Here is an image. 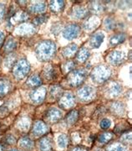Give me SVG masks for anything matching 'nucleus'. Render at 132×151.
<instances>
[{
	"label": "nucleus",
	"instance_id": "nucleus-39",
	"mask_svg": "<svg viewBox=\"0 0 132 151\" xmlns=\"http://www.w3.org/2000/svg\"><path fill=\"white\" fill-rule=\"evenodd\" d=\"M106 151H127V149L125 145L116 143V144H112L111 145H109Z\"/></svg>",
	"mask_w": 132,
	"mask_h": 151
},
{
	"label": "nucleus",
	"instance_id": "nucleus-41",
	"mask_svg": "<svg viewBox=\"0 0 132 151\" xmlns=\"http://www.w3.org/2000/svg\"><path fill=\"white\" fill-rule=\"evenodd\" d=\"M63 29V25L62 23L57 22V23H54V24L51 27V32L53 33V35H57L59 33L61 32V30Z\"/></svg>",
	"mask_w": 132,
	"mask_h": 151
},
{
	"label": "nucleus",
	"instance_id": "nucleus-25",
	"mask_svg": "<svg viewBox=\"0 0 132 151\" xmlns=\"http://www.w3.org/2000/svg\"><path fill=\"white\" fill-rule=\"evenodd\" d=\"M42 83V78H41L40 75H39L37 73L30 76L26 81L27 86H29V87H31V88H37L39 86H41Z\"/></svg>",
	"mask_w": 132,
	"mask_h": 151
},
{
	"label": "nucleus",
	"instance_id": "nucleus-18",
	"mask_svg": "<svg viewBox=\"0 0 132 151\" xmlns=\"http://www.w3.org/2000/svg\"><path fill=\"white\" fill-rule=\"evenodd\" d=\"M48 130H49V128H48L47 124L41 120H38L34 124L33 134L37 137H39V136L45 134L48 132Z\"/></svg>",
	"mask_w": 132,
	"mask_h": 151
},
{
	"label": "nucleus",
	"instance_id": "nucleus-33",
	"mask_svg": "<svg viewBox=\"0 0 132 151\" xmlns=\"http://www.w3.org/2000/svg\"><path fill=\"white\" fill-rule=\"evenodd\" d=\"M75 69V62L72 60H68L65 62H64L63 65H61V70L64 74L68 75L69 72Z\"/></svg>",
	"mask_w": 132,
	"mask_h": 151
},
{
	"label": "nucleus",
	"instance_id": "nucleus-44",
	"mask_svg": "<svg viewBox=\"0 0 132 151\" xmlns=\"http://www.w3.org/2000/svg\"><path fill=\"white\" fill-rule=\"evenodd\" d=\"M6 11V6L4 4L0 3V21L3 19V18L4 17Z\"/></svg>",
	"mask_w": 132,
	"mask_h": 151
},
{
	"label": "nucleus",
	"instance_id": "nucleus-13",
	"mask_svg": "<svg viewBox=\"0 0 132 151\" xmlns=\"http://www.w3.org/2000/svg\"><path fill=\"white\" fill-rule=\"evenodd\" d=\"M100 23H101L100 19L95 15L87 17L85 22L83 23V29L87 32H92L98 28V26L100 25Z\"/></svg>",
	"mask_w": 132,
	"mask_h": 151
},
{
	"label": "nucleus",
	"instance_id": "nucleus-50",
	"mask_svg": "<svg viewBox=\"0 0 132 151\" xmlns=\"http://www.w3.org/2000/svg\"><path fill=\"white\" fill-rule=\"evenodd\" d=\"M9 151H20V150H11Z\"/></svg>",
	"mask_w": 132,
	"mask_h": 151
},
{
	"label": "nucleus",
	"instance_id": "nucleus-37",
	"mask_svg": "<svg viewBox=\"0 0 132 151\" xmlns=\"http://www.w3.org/2000/svg\"><path fill=\"white\" fill-rule=\"evenodd\" d=\"M49 15L47 14H40V15H39L36 18H34V20H33V25L35 27V26H39V25H41L43 24H44V23H46L48 21V19H49Z\"/></svg>",
	"mask_w": 132,
	"mask_h": 151
},
{
	"label": "nucleus",
	"instance_id": "nucleus-20",
	"mask_svg": "<svg viewBox=\"0 0 132 151\" xmlns=\"http://www.w3.org/2000/svg\"><path fill=\"white\" fill-rule=\"evenodd\" d=\"M63 93L64 92L62 86H59L58 84H54L52 86H50L49 92H48L49 97L50 99H54V100H59Z\"/></svg>",
	"mask_w": 132,
	"mask_h": 151
},
{
	"label": "nucleus",
	"instance_id": "nucleus-46",
	"mask_svg": "<svg viewBox=\"0 0 132 151\" xmlns=\"http://www.w3.org/2000/svg\"><path fill=\"white\" fill-rule=\"evenodd\" d=\"M4 40H5V34L4 31L0 30V48L4 45Z\"/></svg>",
	"mask_w": 132,
	"mask_h": 151
},
{
	"label": "nucleus",
	"instance_id": "nucleus-51",
	"mask_svg": "<svg viewBox=\"0 0 132 151\" xmlns=\"http://www.w3.org/2000/svg\"><path fill=\"white\" fill-rule=\"evenodd\" d=\"M97 151H102V150H98Z\"/></svg>",
	"mask_w": 132,
	"mask_h": 151
},
{
	"label": "nucleus",
	"instance_id": "nucleus-45",
	"mask_svg": "<svg viewBox=\"0 0 132 151\" xmlns=\"http://www.w3.org/2000/svg\"><path fill=\"white\" fill-rule=\"evenodd\" d=\"M15 137H14V136H12V135H9V136H8L7 138H6V143L7 144H9V145H14V143H15Z\"/></svg>",
	"mask_w": 132,
	"mask_h": 151
},
{
	"label": "nucleus",
	"instance_id": "nucleus-26",
	"mask_svg": "<svg viewBox=\"0 0 132 151\" xmlns=\"http://www.w3.org/2000/svg\"><path fill=\"white\" fill-rule=\"evenodd\" d=\"M90 55V52L89 49L86 48L85 46H83L78 50L77 53L75 55V60L79 63H84L87 60L89 59Z\"/></svg>",
	"mask_w": 132,
	"mask_h": 151
},
{
	"label": "nucleus",
	"instance_id": "nucleus-28",
	"mask_svg": "<svg viewBox=\"0 0 132 151\" xmlns=\"http://www.w3.org/2000/svg\"><path fill=\"white\" fill-rule=\"evenodd\" d=\"M39 148L40 151H53L52 141L49 137H43L39 141Z\"/></svg>",
	"mask_w": 132,
	"mask_h": 151
},
{
	"label": "nucleus",
	"instance_id": "nucleus-12",
	"mask_svg": "<svg viewBox=\"0 0 132 151\" xmlns=\"http://www.w3.org/2000/svg\"><path fill=\"white\" fill-rule=\"evenodd\" d=\"M123 87L121 84L117 82V81H112L111 82L106 89V96L107 98H114V97H118L119 95H121L122 92Z\"/></svg>",
	"mask_w": 132,
	"mask_h": 151
},
{
	"label": "nucleus",
	"instance_id": "nucleus-1",
	"mask_svg": "<svg viewBox=\"0 0 132 151\" xmlns=\"http://www.w3.org/2000/svg\"><path fill=\"white\" fill-rule=\"evenodd\" d=\"M56 44L53 40H45L38 45L35 50L36 57L39 61L48 62L53 59L56 54Z\"/></svg>",
	"mask_w": 132,
	"mask_h": 151
},
{
	"label": "nucleus",
	"instance_id": "nucleus-48",
	"mask_svg": "<svg viewBox=\"0 0 132 151\" xmlns=\"http://www.w3.org/2000/svg\"><path fill=\"white\" fill-rule=\"evenodd\" d=\"M72 151H88L85 148H84V147H80V146H77V147H75V148H74L73 150H72Z\"/></svg>",
	"mask_w": 132,
	"mask_h": 151
},
{
	"label": "nucleus",
	"instance_id": "nucleus-16",
	"mask_svg": "<svg viewBox=\"0 0 132 151\" xmlns=\"http://www.w3.org/2000/svg\"><path fill=\"white\" fill-rule=\"evenodd\" d=\"M47 9V4L44 1H37L29 6L28 10L33 14H43Z\"/></svg>",
	"mask_w": 132,
	"mask_h": 151
},
{
	"label": "nucleus",
	"instance_id": "nucleus-23",
	"mask_svg": "<svg viewBox=\"0 0 132 151\" xmlns=\"http://www.w3.org/2000/svg\"><path fill=\"white\" fill-rule=\"evenodd\" d=\"M127 38V35L126 33L120 32L115 34L114 35H112L110 40V45L111 47H115L119 45H121L123 42L126 41Z\"/></svg>",
	"mask_w": 132,
	"mask_h": 151
},
{
	"label": "nucleus",
	"instance_id": "nucleus-5",
	"mask_svg": "<svg viewBox=\"0 0 132 151\" xmlns=\"http://www.w3.org/2000/svg\"><path fill=\"white\" fill-rule=\"evenodd\" d=\"M126 59V53L121 50H112L106 56V60L110 65L119 66L125 62Z\"/></svg>",
	"mask_w": 132,
	"mask_h": 151
},
{
	"label": "nucleus",
	"instance_id": "nucleus-40",
	"mask_svg": "<svg viewBox=\"0 0 132 151\" xmlns=\"http://www.w3.org/2000/svg\"><path fill=\"white\" fill-rule=\"evenodd\" d=\"M29 124H30V121L29 119H22L19 123H18V127L19 129L22 130H27L29 128Z\"/></svg>",
	"mask_w": 132,
	"mask_h": 151
},
{
	"label": "nucleus",
	"instance_id": "nucleus-11",
	"mask_svg": "<svg viewBox=\"0 0 132 151\" xmlns=\"http://www.w3.org/2000/svg\"><path fill=\"white\" fill-rule=\"evenodd\" d=\"M47 96V89L44 86H39L37 88H34L29 95L32 103L34 104H40L42 103Z\"/></svg>",
	"mask_w": 132,
	"mask_h": 151
},
{
	"label": "nucleus",
	"instance_id": "nucleus-7",
	"mask_svg": "<svg viewBox=\"0 0 132 151\" xmlns=\"http://www.w3.org/2000/svg\"><path fill=\"white\" fill-rule=\"evenodd\" d=\"M76 103L75 97L72 92H64L59 99V107L64 110H68L74 107Z\"/></svg>",
	"mask_w": 132,
	"mask_h": 151
},
{
	"label": "nucleus",
	"instance_id": "nucleus-43",
	"mask_svg": "<svg viewBox=\"0 0 132 151\" xmlns=\"http://www.w3.org/2000/svg\"><path fill=\"white\" fill-rule=\"evenodd\" d=\"M122 142L126 143V144H131V133H129V134H126L123 135L121 138Z\"/></svg>",
	"mask_w": 132,
	"mask_h": 151
},
{
	"label": "nucleus",
	"instance_id": "nucleus-9",
	"mask_svg": "<svg viewBox=\"0 0 132 151\" xmlns=\"http://www.w3.org/2000/svg\"><path fill=\"white\" fill-rule=\"evenodd\" d=\"M59 70L56 65H53L51 64H48L43 69L42 75L40 76L42 80H45L46 81H54L58 78Z\"/></svg>",
	"mask_w": 132,
	"mask_h": 151
},
{
	"label": "nucleus",
	"instance_id": "nucleus-24",
	"mask_svg": "<svg viewBox=\"0 0 132 151\" xmlns=\"http://www.w3.org/2000/svg\"><path fill=\"white\" fill-rule=\"evenodd\" d=\"M10 81L4 77H0V97H5L6 95L11 91Z\"/></svg>",
	"mask_w": 132,
	"mask_h": 151
},
{
	"label": "nucleus",
	"instance_id": "nucleus-10",
	"mask_svg": "<svg viewBox=\"0 0 132 151\" xmlns=\"http://www.w3.org/2000/svg\"><path fill=\"white\" fill-rule=\"evenodd\" d=\"M81 32V27L77 24H70L63 29V37L65 40H72L76 39Z\"/></svg>",
	"mask_w": 132,
	"mask_h": 151
},
{
	"label": "nucleus",
	"instance_id": "nucleus-34",
	"mask_svg": "<svg viewBox=\"0 0 132 151\" xmlns=\"http://www.w3.org/2000/svg\"><path fill=\"white\" fill-rule=\"evenodd\" d=\"M111 110L116 115H122L125 113V106L122 103L115 102L111 105Z\"/></svg>",
	"mask_w": 132,
	"mask_h": 151
},
{
	"label": "nucleus",
	"instance_id": "nucleus-4",
	"mask_svg": "<svg viewBox=\"0 0 132 151\" xmlns=\"http://www.w3.org/2000/svg\"><path fill=\"white\" fill-rule=\"evenodd\" d=\"M29 71H30V64L25 58H23L16 61L15 65L13 67V74L18 80H22L27 77Z\"/></svg>",
	"mask_w": 132,
	"mask_h": 151
},
{
	"label": "nucleus",
	"instance_id": "nucleus-30",
	"mask_svg": "<svg viewBox=\"0 0 132 151\" xmlns=\"http://www.w3.org/2000/svg\"><path fill=\"white\" fill-rule=\"evenodd\" d=\"M65 4L64 1L60 0H55V1H50L49 4V8L53 13H59L62 12L64 9Z\"/></svg>",
	"mask_w": 132,
	"mask_h": 151
},
{
	"label": "nucleus",
	"instance_id": "nucleus-2",
	"mask_svg": "<svg viewBox=\"0 0 132 151\" xmlns=\"http://www.w3.org/2000/svg\"><path fill=\"white\" fill-rule=\"evenodd\" d=\"M111 76V70L108 65H101L95 66L90 73V78L92 81L97 84L101 85L109 80Z\"/></svg>",
	"mask_w": 132,
	"mask_h": 151
},
{
	"label": "nucleus",
	"instance_id": "nucleus-8",
	"mask_svg": "<svg viewBox=\"0 0 132 151\" xmlns=\"http://www.w3.org/2000/svg\"><path fill=\"white\" fill-rule=\"evenodd\" d=\"M96 91L95 87L91 86H83L77 92V96L82 102H90L95 98Z\"/></svg>",
	"mask_w": 132,
	"mask_h": 151
},
{
	"label": "nucleus",
	"instance_id": "nucleus-21",
	"mask_svg": "<svg viewBox=\"0 0 132 151\" xmlns=\"http://www.w3.org/2000/svg\"><path fill=\"white\" fill-rule=\"evenodd\" d=\"M88 9L90 12L95 14H100L104 13L106 9V5L105 4H103L102 2L99 1H92L90 3V5Z\"/></svg>",
	"mask_w": 132,
	"mask_h": 151
},
{
	"label": "nucleus",
	"instance_id": "nucleus-49",
	"mask_svg": "<svg viewBox=\"0 0 132 151\" xmlns=\"http://www.w3.org/2000/svg\"><path fill=\"white\" fill-rule=\"evenodd\" d=\"M0 151H4V148H3V146L0 145Z\"/></svg>",
	"mask_w": 132,
	"mask_h": 151
},
{
	"label": "nucleus",
	"instance_id": "nucleus-32",
	"mask_svg": "<svg viewBox=\"0 0 132 151\" xmlns=\"http://www.w3.org/2000/svg\"><path fill=\"white\" fill-rule=\"evenodd\" d=\"M79 119V113L77 110L75 109H73L71 111H69V113H67L66 117H65V122L66 124H69V125H74L77 120Z\"/></svg>",
	"mask_w": 132,
	"mask_h": 151
},
{
	"label": "nucleus",
	"instance_id": "nucleus-29",
	"mask_svg": "<svg viewBox=\"0 0 132 151\" xmlns=\"http://www.w3.org/2000/svg\"><path fill=\"white\" fill-rule=\"evenodd\" d=\"M19 145L22 150L25 151H32L34 149V144L29 137H23L19 141Z\"/></svg>",
	"mask_w": 132,
	"mask_h": 151
},
{
	"label": "nucleus",
	"instance_id": "nucleus-19",
	"mask_svg": "<svg viewBox=\"0 0 132 151\" xmlns=\"http://www.w3.org/2000/svg\"><path fill=\"white\" fill-rule=\"evenodd\" d=\"M105 40V35L102 32H96L91 35L90 39V45L92 48H99Z\"/></svg>",
	"mask_w": 132,
	"mask_h": 151
},
{
	"label": "nucleus",
	"instance_id": "nucleus-22",
	"mask_svg": "<svg viewBox=\"0 0 132 151\" xmlns=\"http://www.w3.org/2000/svg\"><path fill=\"white\" fill-rule=\"evenodd\" d=\"M77 51H78V45L76 44L72 43L63 48L62 55H64V57L67 59H71L76 55Z\"/></svg>",
	"mask_w": 132,
	"mask_h": 151
},
{
	"label": "nucleus",
	"instance_id": "nucleus-31",
	"mask_svg": "<svg viewBox=\"0 0 132 151\" xmlns=\"http://www.w3.org/2000/svg\"><path fill=\"white\" fill-rule=\"evenodd\" d=\"M103 25H104V27L106 30L112 31V30H115L116 29L118 24H117L116 20L114 17L107 16L103 21Z\"/></svg>",
	"mask_w": 132,
	"mask_h": 151
},
{
	"label": "nucleus",
	"instance_id": "nucleus-15",
	"mask_svg": "<svg viewBox=\"0 0 132 151\" xmlns=\"http://www.w3.org/2000/svg\"><path fill=\"white\" fill-rule=\"evenodd\" d=\"M62 117H63V113H62L61 109L55 108V107L49 108L45 114V118L48 120V122H49L51 124L57 123L59 120L61 119Z\"/></svg>",
	"mask_w": 132,
	"mask_h": 151
},
{
	"label": "nucleus",
	"instance_id": "nucleus-3",
	"mask_svg": "<svg viewBox=\"0 0 132 151\" xmlns=\"http://www.w3.org/2000/svg\"><path fill=\"white\" fill-rule=\"evenodd\" d=\"M87 77V70L85 68L74 69L67 75L66 82L71 87H78L81 86Z\"/></svg>",
	"mask_w": 132,
	"mask_h": 151
},
{
	"label": "nucleus",
	"instance_id": "nucleus-42",
	"mask_svg": "<svg viewBox=\"0 0 132 151\" xmlns=\"http://www.w3.org/2000/svg\"><path fill=\"white\" fill-rule=\"evenodd\" d=\"M111 119H103L101 121V124H100V126H101V128L102 129H108L110 127H111Z\"/></svg>",
	"mask_w": 132,
	"mask_h": 151
},
{
	"label": "nucleus",
	"instance_id": "nucleus-35",
	"mask_svg": "<svg viewBox=\"0 0 132 151\" xmlns=\"http://www.w3.org/2000/svg\"><path fill=\"white\" fill-rule=\"evenodd\" d=\"M16 63V55L14 53L8 54L6 58L4 60V65L5 66L7 69H11L14 67V65Z\"/></svg>",
	"mask_w": 132,
	"mask_h": 151
},
{
	"label": "nucleus",
	"instance_id": "nucleus-27",
	"mask_svg": "<svg viewBox=\"0 0 132 151\" xmlns=\"http://www.w3.org/2000/svg\"><path fill=\"white\" fill-rule=\"evenodd\" d=\"M18 46V41L14 37H9L4 44V51L7 54H10L14 51Z\"/></svg>",
	"mask_w": 132,
	"mask_h": 151
},
{
	"label": "nucleus",
	"instance_id": "nucleus-38",
	"mask_svg": "<svg viewBox=\"0 0 132 151\" xmlns=\"http://www.w3.org/2000/svg\"><path fill=\"white\" fill-rule=\"evenodd\" d=\"M69 144V139L66 134H59L57 138V145L60 149H65Z\"/></svg>",
	"mask_w": 132,
	"mask_h": 151
},
{
	"label": "nucleus",
	"instance_id": "nucleus-14",
	"mask_svg": "<svg viewBox=\"0 0 132 151\" xmlns=\"http://www.w3.org/2000/svg\"><path fill=\"white\" fill-rule=\"evenodd\" d=\"M90 11L88 8L83 5H75L72 9L71 16L75 19H85L89 16Z\"/></svg>",
	"mask_w": 132,
	"mask_h": 151
},
{
	"label": "nucleus",
	"instance_id": "nucleus-36",
	"mask_svg": "<svg viewBox=\"0 0 132 151\" xmlns=\"http://www.w3.org/2000/svg\"><path fill=\"white\" fill-rule=\"evenodd\" d=\"M113 138H114V134L113 133H111V132H105V133L101 134L98 137V141L101 144L106 145V144H108L111 140H112Z\"/></svg>",
	"mask_w": 132,
	"mask_h": 151
},
{
	"label": "nucleus",
	"instance_id": "nucleus-47",
	"mask_svg": "<svg viewBox=\"0 0 132 151\" xmlns=\"http://www.w3.org/2000/svg\"><path fill=\"white\" fill-rule=\"evenodd\" d=\"M118 5H119V8L120 9H124V6H126V9L128 8V5L131 6V2H127V1H123V2H120V4H118Z\"/></svg>",
	"mask_w": 132,
	"mask_h": 151
},
{
	"label": "nucleus",
	"instance_id": "nucleus-17",
	"mask_svg": "<svg viewBox=\"0 0 132 151\" xmlns=\"http://www.w3.org/2000/svg\"><path fill=\"white\" fill-rule=\"evenodd\" d=\"M15 32L19 35H30L35 32V27L32 24L23 23L16 28Z\"/></svg>",
	"mask_w": 132,
	"mask_h": 151
},
{
	"label": "nucleus",
	"instance_id": "nucleus-6",
	"mask_svg": "<svg viewBox=\"0 0 132 151\" xmlns=\"http://www.w3.org/2000/svg\"><path fill=\"white\" fill-rule=\"evenodd\" d=\"M9 14V24L10 26H13L16 24H23L28 20L29 14L26 12L22 10L14 11V9H10Z\"/></svg>",
	"mask_w": 132,
	"mask_h": 151
}]
</instances>
